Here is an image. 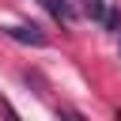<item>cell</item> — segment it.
<instances>
[{
  "instance_id": "1",
  "label": "cell",
  "mask_w": 121,
  "mask_h": 121,
  "mask_svg": "<svg viewBox=\"0 0 121 121\" xmlns=\"http://www.w3.org/2000/svg\"><path fill=\"white\" fill-rule=\"evenodd\" d=\"M0 34H8L11 42H23V45H45V30H38L34 23H15V26H0Z\"/></svg>"
},
{
  "instance_id": "2",
  "label": "cell",
  "mask_w": 121,
  "mask_h": 121,
  "mask_svg": "<svg viewBox=\"0 0 121 121\" xmlns=\"http://www.w3.org/2000/svg\"><path fill=\"white\" fill-rule=\"evenodd\" d=\"M38 4H42L57 23H64V26H68V23H76V8H72V0H38Z\"/></svg>"
},
{
  "instance_id": "3",
  "label": "cell",
  "mask_w": 121,
  "mask_h": 121,
  "mask_svg": "<svg viewBox=\"0 0 121 121\" xmlns=\"http://www.w3.org/2000/svg\"><path fill=\"white\" fill-rule=\"evenodd\" d=\"M102 23H106V30H121V11H117V8H106Z\"/></svg>"
},
{
  "instance_id": "4",
  "label": "cell",
  "mask_w": 121,
  "mask_h": 121,
  "mask_svg": "<svg viewBox=\"0 0 121 121\" xmlns=\"http://www.w3.org/2000/svg\"><path fill=\"white\" fill-rule=\"evenodd\" d=\"M83 8H87L91 19H102V15H106V4H102V0H83Z\"/></svg>"
}]
</instances>
